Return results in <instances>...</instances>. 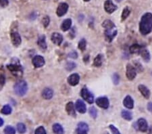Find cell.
<instances>
[{"mask_svg": "<svg viewBox=\"0 0 152 134\" xmlns=\"http://www.w3.org/2000/svg\"><path fill=\"white\" fill-rule=\"evenodd\" d=\"M139 31L143 35L150 33L152 31V14L150 12L145 13L142 16L139 24Z\"/></svg>", "mask_w": 152, "mask_h": 134, "instance_id": "1", "label": "cell"}, {"mask_svg": "<svg viewBox=\"0 0 152 134\" xmlns=\"http://www.w3.org/2000/svg\"><path fill=\"white\" fill-rule=\"evenodd\" d=\"M28 89L27 83L24 81H20L14 85V89L15 93L20 96H23L26 93Z\"/></svg>", "mask_w": 152, "mask_h": 134, "instance_id": "2", "label": "cell"}, {"mask_svg": "<svg viewBox=\"0 0 152 134\" xmlns=\"http://www.w3.org/2000/svg\"><path fill=\"white\" fill-rule=\"evenodd\" d=\"M7 67H8L10 71L14 76H23V68H22V66L20 64L19 62L12 63V64L7 66Z\"/></svg>", "mask_w": 152, "mask_h": 134, "instance_id": "3", "label": "cell"}, {"mask_svg": "<svg viewBox=\"0 0 152 134\" xmlns=\"http://www.w3.org/2000/svg\"><path fill=\"white\" fill-rule=\"evenodd\" d=\"M80 95L83 99L85 100V101H87L88 103L89 104H93L94 101V95H93L91 92L88 90V89L85 88H83L81 92H80Z\"/></svg>", "mask_w": 152, "mask_h": 134, "instance_id": "4", "label": "cell"}, {"mask_svg": "<svg viewBox=\"0 0 152 134\" xmlns=\"http://www.w3.org/2000/svg\"><path fill=\"white\" fill-rule=\"evenodd\" d=\"M104 35L105 40L108 41V42H111V41L113 40V39L117 35V29H116V27L109 29H105Z\"/></svg>", "mask_w": 152, "mask_h": 134, "instance_id": "5", "label": "cell"}, {"mask_svg": "<svg viewBox=\"0 0 152 134\" xmlns=\"http://www.w3.org/2000/svg\"><path fill=\"white\" fill-rule=\"evenodd\" d=\"M104 8L107 13L112 14L116 10L117 6L112 2V0H107L104 4Z\"/></svg>", "mask_w": 152, "mask_h": 134, "instance_id": "6", "label": "cell"}, {"mask_svg": "<svg viewBox=\"0 0 152 134\" xmlns=\"http://www.w3.org/2000/svg\"><path fill=\"white\" fill-rule=\"evenodd\" d=\"M126 77L129 80H133L137 75L135 68L131 64H128L126 67Z\"/></svg>", "mask_w": 152, "mask_h": 134, "instance_id": "7", "label": "cell"}, {"mask_svg": "<svg viewBox=\"0 0 152 134\" xmlns=\"http://www.w3.org/2000/svg\"><path fill=\"white\" fill-rule=\"evenodd\" d=\"M68 10V5L66 3H64V2H62V3H60L59 4V6L57 8V11H56V13H57V15L58 16H63L66 14V12Z\"/></svg>", "mask_w": 152, "mask_h": 134, "instance_id": "8", "label": "cell"}, {"mask_svg": "<svg viewBox=\"0 0 152 134\" xmlns=\"http://www.w3.org/2000/svg\"><path fill=\"white\" fill-rule=\"evenodd\" d=\"M96 104L100 108L107 109L109 107V100L106 97H100L96 100Z\"/></svg>", "mask_w": 152, "mask_h": 134, "instance_id": "9", "label": "cell"}, {"mask_svg": "<svg viewBox=\"0 0 152 134\" xmlns=\"http://www.w3.org/2000/svg\"><path fill=\"white\" fill-rule=\"evenodd\" d=\"M33 64L35 68L42 67L45 64V59L41 56H35L33 59Z\"/></svg>", "mask_w": 152, "mask_h": 134, "instance_id": "10", "label": "cell"}, {"mask_svg": "<svg viewBox=\"0 0 152 134\" xmlns=\"http://www.w3.org/2000/svg\"><path fill=\"white\" fill-rule=\"evenodd\" d=\"M10 37L12 42L15 46H18L21 43V37L19 33L16 31H13L10 34Z\"/></svg>", "mask_w": 152, "mask_h": 134, "instance_id": "11", "label": "cell"}, {"mask_svg": "<svg viewBox=\"0 0 152 134\" xmlns=\"http://www.w3.org/2000/svg\"><path fill=\"white\" fill-rule=\"evenodd\" d=\"M80 81V76L77 73H74V74L71 75L68 78V82L70 85L72 86H75L78 84Z\"/></svg>", "mask_w": 152, "mask_h": 134, "instance_id": "12", "label": "cell"}, {"mask_svg": "<svg viewBox=\"0 0 152 134\" xmlns=\"http://www.w3.org/2000/svg\"><path fill=\"white\" fill-rule=\"evenodd\" d=\"M137 126H138L139 130L142 131V132H145L148 129V124L145 119L143 118L139 119L137 121Z\"/></svg>", "mask_w": 152, "mask_h": 134, "instance_id": "13", "label": "cell"}, {"mask_svg": "<svg viewBox=\"0 0 152 134\" xmlns=\"http://www.w3.org/2000/svg\"><path fill=\"white\" fill-rule=\"evenodd\" d=\"M51 41L54 44L57 45H61L63 41V36L58 33H54L51 35Z\"/></svg>", "mask_w": 152, "mask_h": 134, "instance_id": "14", "label": "cell"}, {"mask_svg": "<svg viewBox=\"0 0 152 134\" xmlns=\"http://www.w3.org/2000/svg\"><path fill=\"white\" fill-rule=\"evenodd\" d=\"M75 107L78 113L81 114L85 113H86V111H87V108H86L85 104L83 102V101L81 100H78L77 102H76Z\"/></svg>", "mask_w": 152, "mask_h": 134, "instance_id": "15", "label": "cell"}, {"mask_svg": "<svg viewBox=\"0 0 152 134\" xmlns=\"http://www.w3.org/2000/svg\"><path fill=\"white\" fill-rule=\"evenodd\" d=\"M66 111L67 113L69 114L70 116H72L73 117H75L77 116L76 114V111L75 108V105L72 102H68L66 106Z\"/></svg>", "mask_w": 152, "mask_h": 134, "instance_id": "16", "label": "cell"}, {"mask_svg": "<svg viewBox=\"0 0 152 134\" xmlns=\"http://www.w3.org/2000/svg\"><path fill=\"white\" fill-rule=\"evenodd\" d=\"M123 104L126 108L129 109H133L134 107V101L133 99L130 96H127L124 99Z\"/></svg>", "mask_w": 152, "mask_h": 134, "instance_id": "17", "label": "cell"}, {"mask_svg": "<svg viewBox=\"0 0 152 134\" xmlns=\"http://www.w3.org/2000/svg\"><path fill=\"white\" fill-rule=\"evenodd\" d=\"M139 90L141 92V94L143 95L144 97L146 99H149V96H150V92H149V89L146 86L143 85H139Z\"/></svg>", "mask_w": 152, "mask_h": 134, "instance_id": "18", "label": "cell"}, {"mask_svg": "<svg viewBox=\"0 0 152 134\" xmlns=\"http://www.w3.org/2000/svg\"><path fill=\"white\" fill-rule=\"evenodd\" d=\"M144 48L143 46L139 44H133L129 48V51L131 53H141V51Z\"/></svg>", "mask_w": 152, "mask_h": 134, "instance_id": "19", "label": "cell"}, {"mask_svg": "<svg viewBox=\"0 0 152 134\" xmlns=\"http://www.w3.org/2000/svg\"><path fill=\"white\" fill-rule=\"evenodd\" d=\"M53 95V92L52 89L50 88H45L42 92V96L44 99L45 100H50L52 98Z\"/></svg>", "mask_w": 152, "mask_h": 134, "instance_id": "20", "label": "cell"}, {"mask_svg": "<svg viewBox=\"0 0 152 134\" xmlns=\"http://www.w3.org/2000/svg\"><path fill=\"white\" fill-rule=\"evenodd\" d=\"M71 25H72V20L70 18L66 19L63 21L62 26H61V29L63 31H66L70 29Z\"/></svg>", "mask_w": 152, "mask_h": 134, "instance_id": "21", "label": "cell"}, {"mask_svg": "<svg viewBox=\"0 0 152 134\" xmlns=\"http://www.w3.org/2000/svg\"><path fill=\"white\" fill-rule=\"evenodd\" d=\"M37 44L39 47H40L41 49H43V50H45V49L47 48V43H46L45 35L39 37V38L38 39V41H37Z\"/></svg>", "mask_w": 152, "mask_h": 134, "instance_id": "22", "label": "cell"}, {"mask_svg": "<svg viewBox=\"0 0 152 134\" xmlns=\"http://www.w3.org/2000/svg\"><path fill=\"white\" fill-rule=\"evenodd\" d=\"M53 131L56 134H64V129L62 125L58 123H56L53 125Z\"/></svg>", "mask_w": 152, "mask_h": 134, "instance_id": "23", "label": "cell"}, {"mask_svg": "<svg viewBox=\"0 0 152 134\" xmlns=\"http://www.w3.org/2000/svg\"><path fill=\"white\" fill-rule=\"evenodd\" d=\"M141 55L142 58H143V59L145 61V62H148L149 60L151 59V57H150V54H149V52H148V50H145V49L143 48V50L141 51Z\"/></svg>", "mask_w": 152, "mask_h": 134, "instance_id": "24", "label": "cell"}, {"mask_svg": "<svg viewBox=\"0 0 152 134\" xmlns=\"http://www.w3.org/2000/svg\"><path fill=\"white\" fill-rule=\"evenodd\" d=\"M121 116L122 118L127 121H131L132 120V119H133V114H132L131 112L127 111H122Z\"/></svg>", "mask_w": 152, "mask_h": 134, "instance_id": "25", "label": "cell"}, {"mask_svg": "<svg viewBox=\"0 0 152 134\" xmlns=\"http://www.w3.org/2000/svg\"><path fill=\"white\" fill-rule=\"evenodd\" d=\"M102 26L105 29H112V28L115 27V25L112 21H111L110 20H106V21H105L104 23H103Z\"/></svg>", "mask_w": 152, "mask_h": 134, "instance_id": "26", "label": "cell"}, {"mask_svg": "<svg viewBox=\"0 0 152 134\" xmlns=\"http://www.w3.org/2000/svg\"><path fill=\"white\" fill-rule=\"evenodd\" d=\"M94 65L96 67H99L102 65V56L101 54L97 55L94 59Z\"/></svg>", "mask_w": 152, "mask_h": 134, "instance_id": "27", "label": "cell"}, {"mask_svg": "<svg viewBox=\"0 0 152 134\" xmlns=\"http://www.w3.org/2000/svg\"><path fill=\"white\" fill-rule=\"evenodd\" d=\"M17 130L20 133H24L26 131V128L24 124L20 123L17 125Z\"/></svg>", "mask_w": 152, "mask_h": 134, "instance_id": "28", "label": "cell"}, {"mask_svg": "<svg viewBox=\"0 0 152 134\" xmlns=\"http://www.w3.org/2000/svg\"><path fill=\"white\" fill-rule=\"evenodd\" d=\"M4 133L5 134H15L16 130L13 127L7 126L6 127V128L4 129Z\"/></svg>", "mask_w": 152, "mask_h": 134, "instance_id": "29", "label": "cell"}, {"mask_svg": "<svg viewBox=\"0 0 152 134\" xmlns=\"http://www.w3.org/2000/svg\"><path fill=\"white\" fill-rule=\"evenodd\" d=\"M1 113L4 114H10L12 113V108L9 105L4 106L1 110Z\"/></svg>", "mask_w": 152, "mask_h": 134, "instance_id": "30", "label": "cell"}, {"mask_svg": "<svg viewBox=\"0 0 152 134\" xmlns=\"http://www.w3.org/2000/svg\"><path fill=\"white\" fill-rule=\"evenodd\" d=\"M130 12H131V11H130V10L129 9L128 7H126V8L123 10V11H122V21H124L125 19H126L127 17L129 16Z\"/></svg>", "mask_w": 152, "mask_h": 134, "instance_id": "31", "label": "cell"}, {"mask_svg": "<svg viewBox=\"0 0 152 134\" xmlns=\"http://www.w3.org/2000/svg\"><path fill=\"white\" fill-rule=\"evenodd\" d=\"M89 112V114H90V115H91V117H93L94 119H95L97 117V112L96 108H95L94 106L90 107Z\"/></svg>", "mask_w": 152, "mask_h": 134, "instance_id": "32", "label": "cell"}, {"mask_svg": "<svg viewBox=\"0 0 152 134\" xmlns=\"http://www.w3.org/2000/svg\"><path fill=\"white\" fill-rule=\"evenodd\" d=\"M86 40L85 39H82L78 43V48L81 51H85L86 49Z\"/></svg>", "mask_w": 152, "mask_h": 134, "instance_id": "33", "label": "cell"}, {"mask_svg": "<svg viewBox=\"0 0 152 134\" xmlns=\"http://www.w3.org/2000/svg\"><path fill=\"white\" fill-rule=\"evenodd\" d=\"M77 127L81 129V130L87 131H89V126H88L87 123H84V122H80V123H78L77 125Z\"/></svg>", "mask_w": 152, "mask_h": 134, "instance_id": "34", "label": "cell"}, {"mask_svg": "<svg viewBox=\"0 0 152 134\" xmlns=\"http://www.w3.org/2000/svg\"><path fill=\"white\" fill-rule=\"evenodd\" d=\"M35 134H47V133H46L45 128L42 126H40L35 130Z\"/></svg>", "mask_w": 152, "mask_h": 134, "instance_id": "35", "label": "cell"}, {"mask_svg": "<svg viewBox=\"0 0 152 134\" xmlns=\"http://www.w3.org/2000/svg\"><path fill=\"white\" fill-rule=\"evenodd\" d=\"M76 67V64L75 63L72 62H69L67 63L66 66V69L68 70H72L75 69Z\"/></svg>", "mask_w": 152, "mask_h": 134, "instance_id": "36", "label": "cell"}, {"mask_svg": "<svg viewBox=\"0 0 152 134\" xmlns=\"http://www.w3.org/2000/svg\"><path fill=\"white\" fill-rule=\"evenodd\" d=\"M112 80H113V82L115 85H118L120 81V77L119 75L117 74V73H114L112 76Z\"/></svg>", "mask_w": 152, "mask_h": 134, "instance_id": "37", "label": "cell"}, {"mask_svg": "<svg viewBox=\"0 0 152 134\" xmlns=\"http://www.w3.org/2000/svg\"><path fill=\"white\" fill-rule=\"evenodd\" d=\"M50 18H49L48 16H45L44 17L42 20V23L43 26H45V27H47V26L49 25V24H50Z\"/></svg>", "mask_w": 152, "mask_h": 134, "instance_id": "38", "label": "cell"}, {"mask_svg": "<svg viewBox=\"0 0 152 134\" xmlns=\"http://www.w3.org/2000/svg\"><path fill=\"white\" fill-rule=\"evenodd\" d=\"M110 130L112 131V134H121L119 130H118V129L116 127L114 126V125H110Z\"/></svg>", "mask_w": 152, "mask_h": 134, "instance_id": "39", "label": "cell"}, {"mask_svg": "<svg viewBox=\"0 0 152 134\" xmlns=\"http://www.w3.org/2000/svg\"><path fill=\"white\" fill-rule=\"evenodd\" d=\"M8 0H0V6L2 7V8H5V7L8 6Z\"/></svg>", "mask_w": 152, "mask_h": 134, "instance_id": "40", "label": "cell"}, {"mask_svg": "<svg viewBox=\"0 0 152 134\" xmlns=\"http://www.w3.org/2000/svg\"><path fill=\"white\" fill-rule=\"evenodd\" d=\"M5 81H6V78H5L4 75H0V88L4 86Z\"/></svg>", "mask_w": 152, "mask_h": 134, "instance_id": "41", "label": "cell"}, {"mask_svg": "<svg viewBox=\"0 0 152 134\" xmlns=\"http://www.w3.org/2000/svg\"><path fill=\"white\" fill-rule=\"evenodd\" d=\"M68 56L71 58H73V59H76L78 57V53L75 52V51H72L69 54H68Z\"/></svg>", "mask_w": 152, "mask_h": 134, "instance_id": "42", "label": "cell"}, {"mask_svg": "<svg viewBox=\"0 0 152 134\" xmlns=\"http://www.w3.org/2000/svg\"><path fill=\"white\" fill-rule=\"evenodd\" d=\"M75 134H87V131L77 127L75 131Z\"/></svg>", "mask_w": 152, "mask_h": 134, "instance_id": "43", "label": "cell"}, {"mask_svg": "<svg viewBox=\"0 0 152 134\" xmlns=\"http://www.w3.org/2000/svg\"><path fill=\"white\" fill-rule=\"evenodd\" d=\"M148 109L149 112L152 113V102H149L148 104Z\"/></svg>", "mask_w": 152, "mask_h": 134, "instance_id": "44", "label": "cell"}, {"mask_svg": "<svg viewBox=\"0 0 152 134\" xmlns=\"http://www.w3.org/2000/svg\"><path fill=\"white\" fill-rule=\"evenodd\" d=\"M4 125V120L0 117V127H1Z\"/></svg>", "mask_w": 152, "mask_h": 134, "instance_id": "45", "label": "cell"}, {"mask_svg": "<svg viewBox=\"0 0 152 134\" xmlns=\"http://www.w3.org/2000/svg\"><path fill=\"white\" fill-rule=\"evenodd\" d=\"M116 1H118V2H121V1H122V0H116Z\"/></svg>", "mask_w": 152, "mask_h": 134, "instance_id": "46", "label": "cell"}, {"mask_svg": "<svg viewBox=\"0 0 152 134\" xmlns=\"http://www.w3.org/2000/svg\"><path fill=\"white\" fill-rule=\"evenodd\" d=\"M85 1H90V0H84Z\"/></svg>", "mask_w": 152, "mask_h": 134, "instance_id": "47", "label": "cell"}, {"mask_svg": "<svg viewBox=\"0 0 152 134\" xmlns=\"http://www.w3.org/2000/svg\"><path fill=\"white\" fill-rule=\"evenodd\" d=\"M105 134H109V133H105Z\"/></svg>", "mask_w": 152, "mask_h": 134, "instance_id": "48", "label": "cell"}]
</instances>
